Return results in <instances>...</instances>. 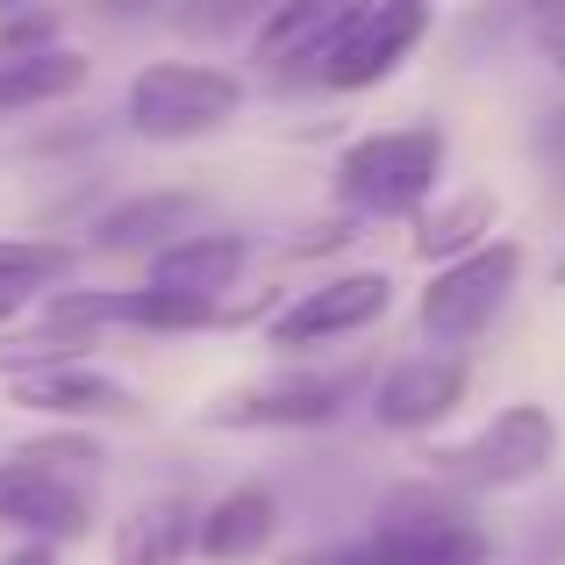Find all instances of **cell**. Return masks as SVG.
I'll use <instances>...</instances> for the list:
<instances>
[{
	"label": "cell",
	"instance_id": "obj_24",
	"mask_svg": "<svg viewBox=\"0 0 565 565\" xmlns=\"http://www.w3.org/2000/svg\"><path fill=\"white\" fill-rule=\"evenodd\" d=\"M537 51L565 72V8H537Z\"/></svg>",
	"mask_w": 565,
	"mask_h": 565
},
{
	"label": "cell",
	"instance_id": "obj_26",
	"mask_svg": "<svg viewBox=\"0 0 565 565\" xmlns=\"http://www.w3.org/2000/svg\"><path fill=\"white\" fill-rule=\"evenodd\" d=\"M29 301V294H8V287H0V322H14V308H22Z\"/></svg>",
	"mask_w": 565,
	"mask_h": 565
},
{
	"label": "cell",
	"instance_id": "obj_25",
	"mask_svg": "<svg viewBox=\"0 0 565 565\" xmlns=\"http://www.w3.org/2000/svg\"><path fill=\"white\" fill-rule=\"evenodd\" d=\"M0 565H51V544H22V552L0 558Z\"/></svg>",
	"mask_w": 565,
	"mask_h": 565
},
{
	"label": "cell",
	"instance_id": "obj_2",
	"mask_svg": "<svg viewBox=\"0 0 565 565\" xmlns=\"http://www.w3.org/2000/svg\"><path fill=\"white\" fill-rule=\"evenodd\" d=\"M236 108H244L236 72L201 65V57H158L129 79L122 122L143 143H193V137H215L222 122H236Z\"/></svg>",
	"mask_w": 565,
	"mask_h": 565
},
{
	"label": "cell",
	"instance_id": "obj_17",
	"mask_svg": "<svg viewBox=\"0 0 565 565\" xmlns=\"http://www.w3.org/2000/svg\"><path fill=\"white\" fill-rule=\"evenodd\" d=\"M201 215L193 207V193H143V201H122V207H108L100 215V230H94V250H172L180 236H193L186 222Z\"/></svg>",
	"mask_w": 565,
	"mask_h": 565
},
{
	"label": "cell",
	"instance_id": "obj_4",
	"mask_svg": "<svg viewBox=\"0 0 565 565\" xmlns=\"http://www.w3.org/2000/svg\"><path fill=\"white\" fill-rule=\"evenodd\" d=\"M429 458H437V472L451 487H466V494H501V487L537 480L558 458V423L537 401H509V408L487 415L466 444H444V451H429Z\"/></svg>",
	"mask_w": 565,
	"mask_h": 565
},
{
	"label": "cell",
	"instance_id": "obj_15",
	"mask_svg": "<svg viewBox=\"0 0 565 565\" xmlns=\"http://www.w3.org/2000/svg\"><path fill=\"white\" fill-rule=\"evenodd\" d=\"M337 22H344V8L294 0V8L265 14V29H258V43H250V57H258L273 79H294V72H301V79H316V65H322V51H330Z\"/></svg>",
	"mask_w": 565,
	"mask_h": 565
},
{
	"label": "cell",
	"instance_id": "obj_6",
	"mask_svg": "<svg viewBox=\"0 0 565 565\" xmlns=\"http://www.w3.org/2000/svg\"><path fill=\"white\" fill-rule=\"evenodd\" d=\"M423 36H429V8H423V0L344 8V22H337L330 51H322V65H316V79L337 86V94H365V86H380Z\"/></svg>",
	"mask_w": 565,
	"mask_h": 565
},
{
	"label": "cell",
	"instance_id": "obj_13",
	"mask_svg": "<svg viewBox=\"0 0 565 565\" xmlns=\"http://www.w3.org/2000/svg\"><path fill=\"white\" fill-rule=\"evenodd\" d=\"M273 530H279L273 487L244 480V487H230L222 501H207V509H201V544H193V552L215 558V565H244V558H258L265 544H273Z\"/></svg>",
	"mask_w": 565,
	"mask_h": 565
},
{
	"label": "cell",
	"instance_id": "obj_7",
	"mask_svg": "<svg viewBox=\"0 0 565 565\" xmlns=\"http://www.w3.org/2000/svg\"><path fill=\"white\" fill-rule=\"evenodd\" d=\"M43 322L57 330H207L222 322L215 301H186V294H166V287H57L43 301Z\"/></svg>",
	"mask_w": 565,
	"mask_h": 565
},
{
	"label": "cell",
	"instance_id": "obj_9",
	"mask_svg": "<svg viewBox=\"0 0 565 565\" xmlns=\"http://www.w3.org/2000/svg\"><path fill=\"white\" fill-rule=\"evenodd\" d=\"M351 401V380L337 373H273L258 386H236L207 408L215 429H316Z\"/></svg>",
	"mask_w": 565,
	"mask_h": 565
},
{
	"label": "cell",
	"instance_id": "obj_18",
	"mask_svg": "<svg viewBox=\"0 0 565 565\" xmlns=\"http://www.w3.org/2000/svg\"><path fill=\"white\" fill-rule=\"evenodd\" d=\"M487 222H494V193L472 186V193H458V201L423 207V215H415V250L437 258V273H444V265L472 258V250L487 244Z\"/></svg>",
	"mask_w": 565,
	"mask_h": 565
},
{
	"label": "cell",
	"instance_id": "obj_22",
	"mask_svg": "<svg viewBox=\"0 0 565 565\" xmlns=\"http://www.w3.org/2000/svg\"><path fill=\"white\" fill-rule=\"evenodd\" d=\"M8 458H22V466H43V472H57L65 480V466H100V444L94 437H72V429H57V437H36V444H22V451H8Z\"/></svg>",
	"mask_w": 565,
	"mask_h": 565
},
{
	"label": "cell",
	"instance_id": "obj_3",
	"mask_svg": "<svg viewBox=\"0 0 565 565\" xmlns=\"http://www.w3.org/2000/svg\"><path fill=\"white\" fill-rule=\"evenodd\" d=\"M437 172H444L437 129H380L337 158V201L351 215H423Z\"/></svg>",
	"mask_w": 565,
	"mask_h": 565
},
{
	"label": "cell",
	"instance_id": "obj_1",
	"mask_svg": "<svg viewBox=\"0 0 565 565\" xmlns=\"http://www.w3.org/2000/svg\"><path fill=\"white\" fill-rule=\"evenodd\" d=\"M494 537L451 501H394L365 537L308 544L287 565H487Z\"/></svg>",
	"mask_w": 565,
	"mask_h": 565
},
{
	"label": "cell",
	"instance_id": "obj_14",
	"mask_svg": "<svg viewBox=\"0 0 565 565\" xmlns=\"http://www.w3.org/2000/svg\"><path fill=\"white\" fill-rule=\"evenodd\" d=\"M8 401L29 408V415H57V423H94V415H129V408H137V394H129L122 380L94 373V365H65V373L14 380Z\"/></svg>",
	"mask_w": 565,
	"mask_h": 565
},
{
	"label": "cell",
	"instance_id": "obj_5",
	"mask_svg": "<svg viewBox=\"0 0 565 565\" xmlns=\"http://www.w3.org/2000/svg\"><path fill=\"white\" fill-rule=\"evenodd\" d=\"M515 279H523V250L515 244H480L472 258L444 265V273L423 287V308H415V316H423V337L437 351H466L472 337L509 308Z\"/></svg>",
	"mask_w": 565,
	"mask_h": 565
},
{
	"label": "cell",
	"instance_id": "obj_11",
	"mask_svg": "<svg viewBox=\"0 0 565 565\" xmlns=\"http://www.w3.org/2000/svg\"><path fill=\"white\" fill-rule=\"evenodd\" d=\"M0 523L22 530V537H36V544L86 537V530H94V501H86L72 480L43 472V466L0 458Z\"/></svg>",
	"mask_w": 565,
	"mask_h": 565
},
{
	"label": "cell",
	"instance_id": "obj_20",
	"mask_svg": "<svg viewBox=\"0 0 565 565\" xmlns=\"http://www.w3.org/2000/svg\"><path fill=\"white\" fill-rule=\"evenodd\" d=\"M94 337L79 330H57V322H36V330H14L0 337V380H36V373H65V365H86Z\"/></svg>",
	"mask_w": 565,
	"mask_h": 565
},
{
	"label": "cell",
	"instance_id": "obj_23",
	"mask_svg": "<svg viewBox=\"0 0 565 565\" xmlns=\"http://www.w3.org/2000/svg\"><path fill=\"white\" fill-rule=\"evenodd\" d=\"M43 51H57V14L51 8L0 22V57H43Z\"/></svg>",
	"mask_w": 565,
	"mask_h": 565
},
{
	"label": "cell",
	"instance_id": "obj_16",
	"mask_svg": "<svg viewBox=\"0 0 565 565\" xmlns=\"http://www.w3.org/2000/svg\"><path fill=\"white\" fill-rule=\"evenodd\" d=\"M193 544H201V509L186 494H151L143 509L122 515L115 565H180Z\"/></svg>",
	"mask_w": 565,
	"mask_h": 565
},
{
	"label": "cell",
	"instance_id": "obj_12",
	"mask_svg": "<svg viewBox=\"0 0 565 565\" xmlns=\"http://www.w3.org/2000/svg\"><path fill=\"white\" fill-rule=\"evenodd\" d=\"M244 265H250V244L236 230H193L172 250H158L143 287H166V294H186V301H215L222 308V294L236 287Z\"/></svg>",
	"mask_w": 565,
	"mask_h": 565
},
{
	"label": "cell",
	"instance_id": "obj_8",
	"mask_svg": "<svg viewBox=\"0 0 565 565\" xmlns=\"http://www.w3.org/2000/svg\"><path fill=\"white\" fill-rule=\"evenodd\" d=\"M386 301H394V279L386 273H337V279H322V287L294 294V301L279 308L273 344L308 351V344H330V337H351V330H365V322H380Z\"/></svg>",
	"mask_w": 565,
	"mask_h": 565
},
{
	"label": "cell",
	"instance_id": "obj_21",
	"mask_svg": "<svg viewBox=\"0 0 565 565\" xmlns=\"http://www.w3.org/2000/svg\"><path fill=\"white\" fill-rule=\"evenodd\" d=\"M72 273V250L65 244H0V287L8 294H36L51 279Z\"/></svg>",
	"mask_w": 565,
	"mask_h": 565
},
{
	"label": "cell",
	"instance_id": "obj_19",
	"mask_svg": "<svg viewBox=\"0 0 565 565\" xmlns=\"http://www.w3.org/2000/svg\"><path fill=\"white\" fill-rule=\"evenodd\" d=\"M86 86V57L79 51H43V57H0V115L14 108H43V100H65Z\"/></svg>",
	"mask_w": 565,
	"mask_h": 565
},
{
	"label": "cell",
	"instance_id": "obj_10",
	"mask_svg": "<svg viewBox=\"0 0 565 565\" xmlns=\"http://www.w3.org/2000/svg\"><path fill=\"white\" fill-rule=\"evenodd\" d=\"M466 386H472L466 351H415L373 386V415L386 429H437L466 401Z\"/></svg>",
	"mask_w": 565,
	"mask_h": 565
}]
</instances>
